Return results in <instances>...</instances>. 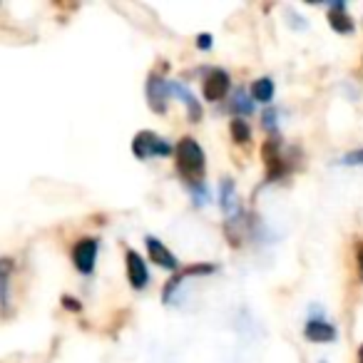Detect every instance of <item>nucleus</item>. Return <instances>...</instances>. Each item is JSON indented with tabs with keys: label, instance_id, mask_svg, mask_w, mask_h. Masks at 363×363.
<instances>
[{
	"label": "nucleus",
	"instance_id": "f257e3e1",
	"mask_svg": "<svg viewBox=\"0 0 363 363\" xmlns=\"http://www.w3.org/2000/svg\"><path fill=\"white\" fill-rule=\"evenodd\" d=\"M204 169H207V160H204V150L199 147L197 140L192 137H182L177 145V172L182 179H187L189 184H202Z\"/></svg>",
	"mask_w": 363,
	"mask_h": 363
},
{
	"label": "nucleus",
	"instance_id": "f03ea898",
	"mask_svg": "<svg viewBox=\"0 0 363 363\" xmlns=\"http://www.w3.org/2000/svg\"><path fill=\"white\" fill-rule=\"evenodd\" d=\"M132 152H135L137 160H150V157H155V155L169 157L172 145L162 140V137H157L155 132L142 130V132H137L135 140H132Z\"/></svg>",
	"mask_w": 363,
	"mask_h": 363
},
{
	"label": "nucleus",
	"instance_id": "7ed1b4c3",
	"mask_svg": "<svg viewBox=\"0 0 363 363\" xmlns=\"http://www.w3.org/2000/svg\"><path fill=\"white\" fill-rule=\"evenodd\" d=\"M97 249H100V242L92 237H85L72 247V264L80 274L90 277L92 269H95V262H97Z\"/></svg>",
	"mask_w": 363,
	"mask_h": 363
},
{
	"label": "nucleus",
	"instance_id": "20e7f679",
	"mask_svg": "<svg viewBox=\"0 0 363 363\" xmlns=\"http://www.w3.org/2000/svg\"><path fill=\"white\" fill-rule=\"evenodd\" d=\"M229 87H232V80H229L227 72H224V70H212L207 77H204V87H202L204 100H209V102L224 100V97H227V92H229Z\"/></svg>",
	"mask_w": 363,
	"mask_h": 363
},
{
	"label": "nucleus",
	"instance_id": "39448f33",
	"mask_svg": "<svg viewBox=\"0 0 363 363\" xmlns=\"http://www.w3.org/2000/svg\"><path fill=\"white\" fill-rule=\"evenodd\" d=\"M262 157H264V164H267V177H269V179H279V177L286 172V162H284L279 140H267V142H264Z\"/></svg>",
	"mask_w": 363,
	"mask_h": 363
},
{
	"label": "nucleus",
	"instance_id": "423d86ee",
	"mask_svg": "<svg viewBox=\"0 0 363 363\" xmlns=\"http://www.w3.org/2000/svg\"><path fill=\"white\" fill-rule=\"evenodd\" d=\"M125 264H127V279H130V286L142 291L150 281V274H147V267L142 262V257L135 252V249H127L125 252Z\"/></svg>",
	"mask_w": 363,
	"mask_h": 363
},
{
	"label": "nucleus",
	"instance_id": "0eeeda50",
	"mask_svg": "<svg viewBox=\"0 0 363 363\" xmlns=\"http://www.w3.org/2000/svg\"><path fill=\"white\" fill-rule=\"evenodd\" d=\"M303 336L313 343H333L338 336V331L333 323L326 321V318H308L306 326H303Z\"/></svg>",
	"mask_w": 363,
	"mask_h": 363
},
{
	"label": "nucleus",
	"instance_id": "6e6552de",
	"mask_svg": "<svg viewBox=\"0 0 363 363\" xmlns=\"http://www.w3.org/2000/svg\"><path fill=\"white\" fill-rule=\"evenodd\" d=\"M167 95H169V85L164 82V77L152 72L150 80H147V100H150V107L155 112H164L167 110Z\"/></svg>",
	"mask_w": 363,
	"mask_h": 363
},
{
	"label": "nucleus",
	"instance_id": "1a4fd4ad",
	"mask_svg": "<svg viewBox=\"0 0 363 363\" xmlns=\"http://www.w3.org/2000/svg\"><path fill=\"white\" fill-rule=\"evenodd\" d=\"M145 242H147V252H150L152 262H155L157 267H162V269H169V272H174V269L179 267V262H177V257L169 252V249L164 247V244L160 242V239H155V237H147Z\"/></svg>",
	"mask_w": 363,
	"mask_h": 363
},
{
	"label": "nucleus",
	"instance_id": "9d476101",
	"mask_svg": "<svg viewBox=\"0 0 363 363\" xmlns=\"http://www.w3.org/2000/svg\"><path fill=\"white\" fill-rule=\"evenodd\" d=\"M328 26H331L338 35H351L353 21L346 11V3H333V6H328Z\"/></svg>",
	"mask_w": 363,
	"mask_h": 363
},
{
	"label": "nucleus",
	"instance_id": "9b49d317",
	"mask_svg": "<svg viewBox=\"0 0 363 363\" xmlns=\"http://www.w3.org/2000/svg\"><path fill=\"white\" fill-rule=\"evenodd\" d=\"M219 207L224 209L229 219L239 217V199H237V189H234L232 179H224L222 187H219Z\"/></svg>",
	"mask_w": 363,
	"mask_h": 363
},
{
	"label": "nucleus",
	"instance_id": "f8f14e48",
	"mask_svg": "<svg viewBox=\"0 0 363 363\" xmlns=\"http://www.w3.org/2000/svg\"><path fill=\"white\" fill-rule=\"evenodd\" d=\"M16 272V262L11 257H0V303L6 306L11 298V277Z\"/></svg>",
	"mask_w": 363,
	"mask_h": 363
},
{
	"label": "nucleus",
	"instance_id": "ddd939ff",
	"mask_svg": "<svg viewBox=\"0 0 363 363\" xmlns=\"http://www.w3.org/2000/svg\"><path fill=\"white\" fill-rule=\"evenodd\" d=\"M169 90L174 92V95H179V97H182V102L187 105V110H189V120H192V122H199V120H202V107H199L197 97H194L192 92L187 90V87L182 85V82H174V85H169Z\"/></svg>",
	"mask_w": 363,
	"mask_h": 363
},
{
	"label": "nucleus",
	"instance_id": "4468645a",
	"mask_svg": "<svg viewBox=\"0 0 363 363\" xmlns=\"http://www.w3.org/2000/svg\"><path fill=\"white\" fill-rule=\"evenodd\" d=\"M252 97L257 102H264V105H269V102L274 100V82H272V77H259V80H254Z\"/></svg>",
	"mask_w": 363,
	"mask_h": 363
},
{
	"label": "nucleus",
	"instance_id": "2eb2a0df",
	"mask_svg": "<svg viewBox=\"0 0 363 363\" xmlns=\"http://www.w3.org/2000/svg\"><path fill=\"white\" fill-rule=\"evenodd\" d=\"M229 132H232L234 142H239V145H247V142L252 140V127H249L247 120H242V117H234L232 125H229Z\"/></svg>",
	"mask_w": 363,
	"mask_h": 363
},
{
	"label": "nucleus",
	"instance_id": "dca6fc26",
	"mask_svg": "<svg viewBox=\"0 0 363 363\" xmlns=\"http://www.w3.org/2000/svg\"><path fill=\"white\" fill-rule=\"evenodd\" d=\"M234 110H237L239 115H249V112L254 110V102L249 100L244 90H239L237 95H234Z\"/></svg>",
	"mask_w": 363,
	"mask_h": 363
},
{
	"label": "nucleus",
	"instance_id": "f3484780",
	"mask_svg": "<svg viewBox=\"0 0 363 363\" xmlns=\"http://www.w3.org/2000/svg\"><path fill=\"white\" fill-rule=\"evenodd\" d=\"M341 164L346 167H363V150H353L341 157Z\"/></svg>",
	"mask_w": 363,
	"mask_h": 363
},
{
	"label": "nucleus",
	"instance_id": "a211bd4d",
	"mask_svg": "<svg viewBox=\"0 0 363 363\" xmlns=\"http://www.w3.org/2000/svg\"><path fill=\"white\" fill-rule=\"evenodd\" d=\"M264 127H267V130H277V112L274 110L264 112Z\"/></svg>",
	"mask_w": 363,
	"mask_h": 363
},
{
	"label": "nucleus",
	"instance_id": "6ab92c4d",
	"mask_svg": "<svg viewBox=\"0 0 363 363\" xmlns=\"http://www.w3.org/2000/svg\"><path fill=\"white\" fill-rule=\"evenodd\" d=\"M356 269H358V279L363 281V242L356 249Z\"/></svg>",
	"mask_w": 363,
	"mask_h": 363
},
{
	"label": "nucleus",
	"instance_id": "aec40b11",
	"mask_svg": "<svg viewBox=\"0 0 363 363\" xmlns=\"http://www.w3.org/2000/svg\"><path fill=\"white\" fill-rule=\"evenodd\" d=\"M197 48H202V50H209V48H212V35L202 33V35L197 38Z\"/></svg>",
	"mask_w": 363,
	"mask_h": 363
},
{
	"label": "nucleus",
	"instance_id": "412c9836",
	"mask_svg": "<svg viewBox=\"0 0 363 363\" xmlns=\"http://www.w3.org/2000/svg\"><path fill=\"white\" fill-rule=\"evenodd\" d=\"M72 296H62V303H65L70 311H80V303H75V301H70Z\"/></svg>",
	"mask_w": 363,
	"mask_h": 363
},
{
	"label": "nucleus",
	"instance_id": "4be33fe9",
	"mask_svg": "<svg viewBox=\"0 0 363 363\" xmlns=\"http://www.w3.org/2000/svg\"><path fill=\"white\" fill-rule=\"evenodd\" d=\"M358 363H363V346L358 348Z\"/></svg>",
	"mask_w": 363,
	"mask_h": 363
}]
</instances>
